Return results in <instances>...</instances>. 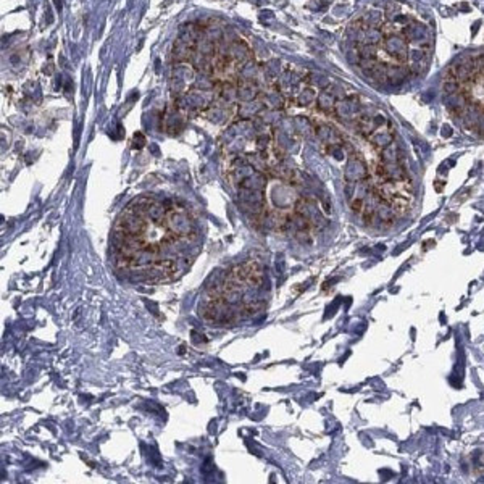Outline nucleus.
<instances>
[{
  "mask_svg": "<svg viewBox=\"0 0 484 484\" xmlns=\"http://www.w3.org/2000/svg\"><path fill=\"white\" fill-rule=\"evenodd\" d=\"M360 63L366 74L383 84H400L428 67L434 34L421 11L389 2L370 11L357 24Z\"/></svg>",
  "mask_w": 484,
  "mask_h": 484,
  "instance_id": "nucleus-1",
  "label": "nucleus"
},
{
  "mask_svg": "<svg viewBox=\"0 0 484 484\" xmlns=\"http://www.w3.org/2000/svg\"><path fill=\"white\" fill-rule=\"evenodd\" d=\"M444 102L457 116L484 118V54L452 65L444 79Z\"/></svg>",
  "mask_w": 484,
  "mask_h": 484,
  "instance_id": "nucleus-2",
  "label": "nucleus"
},
{
  "mask_svg": "<svg viewBox=\"0 0 484 484\" xmlns=\"http://www.w3.org/2000/svg\"><path fill=\"white\" fill-rule=\"evenodd\" d=\"M166 228L170 229V232L181 239V241H194L197 239V226L194 218L187 213L184 207H170L168 210V215L165 219Z\"/></svg>",
  "mask_w": 484,
  "mask_h": 484,
  "instance_id": "nucleus-3",
  "label": "nucleus"
},
{
  "mask_svg": "<svg viewBox=\"0 0 484 484\" xmlns=\"http://www.w3.org/2000/svg\"><path fill=\"white\" fill-rule=\"evenodd\" d=\"M344 179H346V183H358V181L370 179V173H368L365 161L360 157H357V155H353V157H350V160L347 161L346 170H344Z\"/></svg>",
  "mask_w": 484,
  "mask_h": 484,
  "instance_id": "nucleus-4",
  "label": "nucleus"
},
{
  "mask_svg": "<svg viewBox=\"0 0 484 484\" xmlns=\"http://www.w3.org/2000/svg\"><path fill=\"white\" fill-rule=\"evenodd\" d=\"M133 140H134V144H133L134 148H140V147H144V144H145V138L142 136V133H136Z\"/></svg>",
  "mask_w": 484,
  "mask_h": 484,
  "instance_id": "nucleus-5",
  "label": "nucleus"
}]
</instances>
